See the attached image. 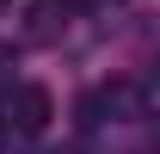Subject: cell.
I'll return each instance as SVG.
<instances>
[{
  "mask_svg": "<svg viewBox=\"0 0 160 154\" xmlns=\"http://www.w3.org/2000/svg\"><path fill=\"white\" fill-rule=\"evenodd\" d=\"M49 117H56V99H49V86H19L12 93V130L19 136H37V130H49Z\"/></svg>",
  "mask_w": 160,
  "mask_h": 154,
  "instance_id": "obj_1",
  "label": "cell"
},
{
  "mask_svg": "<svg viewBox=\"0 0 160 154\" xmlns=\"http://www.w3.org/2000/svg\"><path fill=\"white\" fill-rule=\"evenodd\" d=\"M25 37L31 43H56L62 37V6H31L25 13Z\"/></svg>",
  "mask_w": 160,
  "mask_h": 154,
  "instance_id": "obj_2",
  "label": "cell"
},
{
  "mask_svg": "<svg viewBox=\"0 0 160 154\" xmlns=\"http://www.w3.org/2000/svg\"><path fill=\"white\" fill-rule=\"evenodd\" d=\"M105 111H111V105H105V93H86V99H80V130H99Z\"/></svg>",
  "mask_w": 160,
  "mask_h": 154,
  "instance_id": "obj_3",
  "label": "cell"
},
{
  "mask_svg": "<svg viewBox=\"0 0 160 154\" xmlns=\"http://www.w3.org/2000/svg\"><path fill=\"white\" fill-rule=\"evenodd\" d=\"M12 62H19V49H12V43H0V86L12 80Z\"/></svg>",
  "mask_w": 160,
  "mask_h": 154,
  "instance_id": "obj_4",
  "label": "cell"
},
{
  "mask_svg": "<svg viewBox=\"0 0 160 154\" xmlns=\"http://www.w3.org/2000/svg\"><path fill=\"white\" fill-rule=\"evenodd\" d=\"M12 136H19V130H12V123H6V117H0V154L12 148Z\"/></svg>",
  "mask_w": 160,
  "mask_h": 154,
  "instance_id": "obj_5",
  "label": "cell"
},
{
  "mask_svg": "<svg viewBox=\"0 0 160 154\" xmlns=\"http://www.w3.org/2000/svg\"><path fill=\"white\" fill-rule=\"evenodd\" d=\"M0 6H12V0H0Z\"/></svg>",
  "mask_w": 160,
  "mask_h": 154,
  "instance_id": "obj_6",
  "label": "cell"
}]
</instances>
